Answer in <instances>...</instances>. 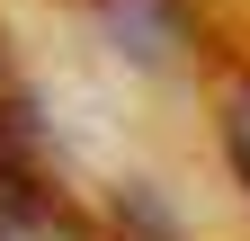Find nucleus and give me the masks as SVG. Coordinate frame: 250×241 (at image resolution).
Returning <instances> with one entry per match:
<instances>
[{"instance_id":"nucleus-3","label":"nucleus","mask_w":250,"mask_h":241,"mask_svg":"<svg viewBox=\"0 0 250 241\" xmlns=\"http://www.w3.org/2000/svg\"><path fill=\"white\" fill-rule=\"evenodd\" d=\"M107 18H116V36L134 54H170L179 45V0H107Z\"/></svg>"},{"instance_id":"nucleus-2","label":"nucleus","mask_w":250,"mask_h":241,"mask_svg":"<svg viewBox=\"0 0 250 241\" xmlns=\"http://www.w3.org/2000/svg\"><path fill=\"white\" fill-rule=\"evenodd\" d=\"M27 152H36V107H27L18 63L0 54V179H9V170H27Z\"/></svg>"},{"instance_id":"nucleus-1","label":"nucleus","mask_w":250,"mask_h":241,"mask_svg":"<svg viewBox=\"0 0 250 241\" xmlns=\"http://www.w3.org/2000/svg\"><path fill=\"white\" fill-rule=\"evenodd\" d=\"M0 241H89V223L45 188L36 170H9L0 179Z\"/></svg>"},{"instance_id":"nucleus-4","label":"nucleus","mask_w":250,"mask_h":241,"mask_svg":"<svg viewBox=\"0 0 250 241\" xmlns=\"http://www.w3.org/2000/svg\"><path fill=\"white\" fill-rule=\"evenodd\" d=\"M224 161H232V179H241V197H250V72L224 89Z\"/></svg>"}]
</instances>
